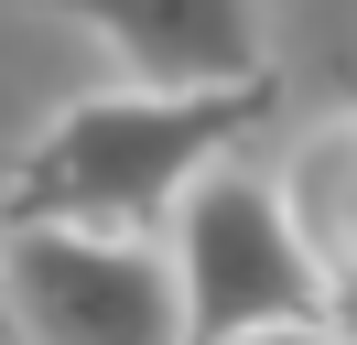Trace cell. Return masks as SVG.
I'll list each match as a JSON object with an SVG mask.
<instances>
[{
	"mask_svg": "<svg viewBox=\"0 0 357 345\" xmlns=\"http://www.w3.org/2000/svg\"><path fill=\"white\" fill-rule=\"evenodd\" d=\"M0 323H11V313H0Z\"/></svg>",
	"mask_w": 357,
	"mask_h": 345,
	"instance_id": "52a82bcc",
	"label": "cell"
},
{
	"mask_svg": "<svg viewBox=\"0 0 357 345\" xmlns=\"http://www.w3.org/2000/svg\"><path fill=\"white\" fill-rule=\"evenodd\" d=\"M44 11L87 22V33L130 65V86H152V97L260 86V65H271L260 0H44Z\"/></svg>",
	"mask_w": 357,
	"mask_h": 345,
	"instance_id": "277c9868",
	"label": "cell"
},
{
	"mask_svg": "<svg viewBox=\"0 0 357 345\" xmlns=\"http://www.w3.org/2000/svg\"><path fill=\"white\" fill-rule=\"evenodd\" d=\"M238 345H347L335 323H271V335H238Z\"/></svg>",
	"mask_w": 357,
	"mask_h": 345,
	"instance_id": "8992f818",
	"label": "cell"
},
{
	"mask_svg": "<svg viewBox=\"0 0 357 345\" xmlns=\"http://www.w3.org/2000/svg\"><path fill=\"white\" fill-rule=\"evenodd\" d=\"M271 119V86H217V97H152V86H98L11 172V216L33 227H98V237H152L174 205Z\"/></svg>",
	"mask_w": 357,
	"mask_h": 345,
	"instance_id": "6da1fadb",
	"label": "cell"
},
{
	"mask_svg": "<svg viewBox=\"0 0 357 345\" xmlns=\"http://www.w3.org/2000/svg\"><path fill=\"white\" fill-rule=\"evenodd\" d=\"M162 259H174V291H184V345H238V335H271V323H325L335 313L325 259L303 248L282 184L249 172V162H217L174 205Z\"/></svg>",
	"mask_w": 357,
	"mask_h": 345,
	"instance_id": "7a4b0ae2",
	"label": "cell"
},
{
	"mask_svg": "<svg viewBox=\"0 0 357 345\" xmlns=\"http://www.w3.org/2000/svg\"><path fill=\"white\" fill-rule=\"evenodd\" d=\"M347 345H357V335H347Z\"/></svg>",
	"mask_w": 357,
	"mask_h": 345,
	"instance_id": "ba28073f",
	"label": "cell"
},
{
	"mask_svg": "<svg viewBox=\"0 0 357 345\" xmlns=\"http://www.w3.org/2000/svg\"><path fill=\"white\" fill-rule=\"evenodd\" d=\"M0 313L33 345H184V291L162 237L98 227H0Z\"/></svg>",
	"mask_w": 357,
	"mask_h": 345,
	"instance_id": "3957f363",
	"label": "cell"
},
{
	"mask_svg": "<svg viewBox=\"0 0 357 345\" xmlns=\"http://www.w3.org/2000/svg\"><path fill=\"white\" fill-rule=\"evenodd\" d=\"M271 184H282L303 248L325 259L335 302H347V291H357V108H347V119H325V129H303V141H292V162L271 172Z\"/></svg>",
	"mask_w": 357,
	"mask_h": 345,
	"instance_id": "5b68a950",
	"label": "cell"
}]
</instances>
